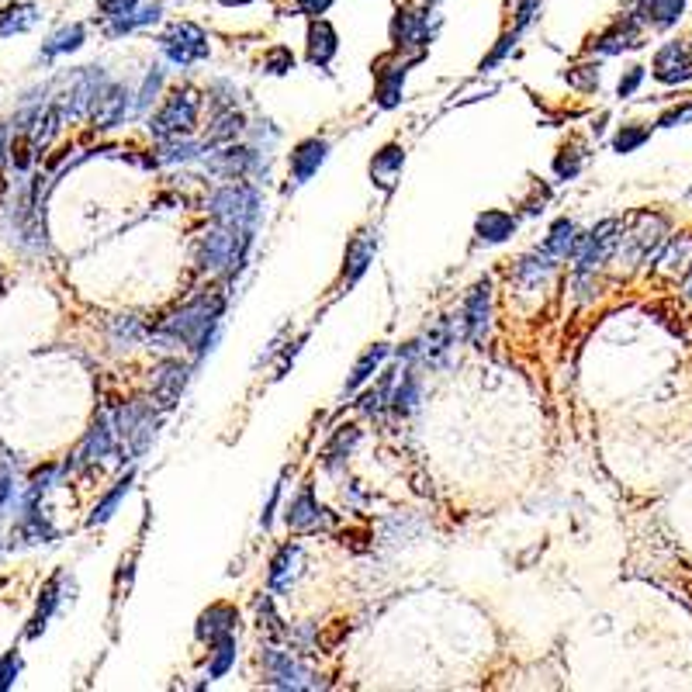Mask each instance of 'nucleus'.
<instances>
[{
	"instance_id": "nucleus-1",
	"label": "nucleus",
	"mask_w": 692,
	"mask_h": 692,
	"mask_svg": "<svg viewBox=\"0 0 692 692\" xmlns=\"http://www.w3.org/2000/svg\"><path fill=\"white\" fill-rule=\"evenodd\" d=\"M222 308H225L222 295H201V298H194L191 305L180 308L177 315H170V319L156 329V336L173 340V343H187L198 350V357H205V350H212V343H215Z\"/></svg>"
},
{
	"instance_id": "nucleus-2",
	"label": "nucleus",
	"mask_w": 692,
	"mask_h": 692,
	"mask_svg": "<svg viewBox=\"0 0 692 692\" xmlns=\"http://www.w3.org/2000/svg\"><path fill=\"white\" fill-rule=\"evenodd\" d=\"M208 212L222 225H229V229H253V222L260 215V191L250 184L218 187L212 198H208Z\"/></svg>"
},
{
	"instance_id": "nucleus-3",
	"label": "nucleus",
	"mask_w": 692,
	"mask_h": 692,
	"mask_svg": "<svg viewBox=\"0 0 692 692\" xmlns=\"http://www.w3.org/2000/svg\"><path fill=\"white\" fill-rule=\"evenodd\" d=\"M198 111H201L198 90L194 87L173 90V94L167 97V104L153 115L149 132H153L156 139H177V135H187L194 129V122H198Z\"/></svg>"
},
{
	"instance_id": "nucleus-4",
	"label": "nucleus",
	"mask_w": 692,
	"mask_h": 692,
	"mask_svg": "<svg viewBox=\"0 0 692 692\" xmlns=\"http://www.w3.org/2000/svg\"><path fill=\"white\" fill-rule=\"evenodd\" d=\"M163 52H167V59L173 66H191L208 56V39L198 25L180 21V25H173L170 32L163 35Z\"/></svg>"
},
{
	"instance_id": "nucleus-5",
	"label": "nucleus",
	"mask_w": 692,
	"mask_h": 692,
	"mask_svg": "<svg viewBox=\"0 0 692 692\" xmlns=\"http://www.w3.org/2000/svg\"><path fill=\"white\" fill-rule=\"evenodd\" d=\"M665 229L668 225L661 215H641L637 218V229L627 232V236H620V246H616V250L627 253L634 263H644L661 250V243H665Z\"/></svg>"
},
{
	"instance_id": "nucleus-6",
	"label": "nucleus",
	"mask_w": 692,
	"mask_h": 692,
	"mask_svg": "<svg viewBox=\"0 0 692 692\" xmlns=\"http://www.w3.org/2000/svg\"><path fill=\"white\" fill-rule=\"evenodd\" d=\"M616 232H620V225H616L613 218H606V222H599L589 236L578 239L575 253H578V270H582V274L603 267V263L613 257L616 246H620V236H616Z\"/></svg>"
},
{
	"instance_id": "nucleus-7",
	"label": "nucleus",
	"mask_w": 692,
	"mask_h": 692,
	"mask_svg": "<svg viewBox=\"0 0 692 692\" xmlns=\"http://www.w3.org/2000/svg\"><path fill=\"white\" fill-rule=\"evenodd\" d=\"M118 436L129 443V454L139 457L142 450L153 443V433H156V419L149 412V405L142 402H125V409L118 412Z\"/></svg>"
},
{
	"instance_id": "nucleus-8",
	"label": "nucleus",
	"mask_w": 692,
	"mask_h": 692,
	"mask_svg": "<svg viewBox=\"0 0 692 692\" xmlns=\"http://www.w3.org/2000/svg\"><path fill=\"white\" fill-rule=\"evenodd\" d=\"M115 433L118 430H111V419L108 416H97V423L90 426V433L84 436V443L77 447V454L66 461V475H73V471H80V468H87V464H97L101 457H108L111 450H115Z\"/></svg>"
},
{
	"instance_id": "nucleus-9",
	"label": "nucleus",
	"mask_w": 692,
	"mask_h": 692,
	"mask_svg": "<svg viewBox=\"0 0 692 692\" xmlns=\"http://www.w3.org/2000/svg\"><path fill=\"white\" fill-rule=\"evenodd\" d=\"M654 80L665 87H679L692 80V52L689 42H668L654 56Z\"/></svg>"
},
{
	"instance_id": "nucleus-10",
	"label": "nucleus",
	"mask_w": 692,
	"mask_h": 692,
	"mask_svg": "<svg viewBox=\"0 0 692 692\" xmlns=\"http://www.w3.org/2000/svg\"><path fill=\"white\" fill-rule=\"evenodd\" d=\"M488 315H492V284L478 281L464 302V333L471 343H481L488 333Z\"/></svg>"
},
{
	"instance_id": "nucleus-11",
	"label": "nucleus",
	"mask_w": 692,
	"mask_h": 692,
	"mask_svg": "<svg viewBox=\"0 0 692 692\" xmlns=\"http://www.w3.org/2000/svg\"><path fill=\"white\" fill-rule=\"evenodd\" d=\"M263 672H267V679H270V686H277V689H308L312 682H305L308 675H305V668L298 665L291 654H284V651H263Z\"/></svg>"
},
{
	"instance_id": "nucleus-12",
	"label": "nucleus",
	"mask_w": 692,
	"mask_h": 692,
	"mask_svg": "<svg viewBox=\"0 0 692 692\" xmlns=\"http://www.w3.org/2000/svg\"><path fill=\"white\" fill-rule=\"evenodd\" d=\"M184 385H187V367L180 360H163L153 371V402L160 409H173L180 402Z\"/></svg>"
},
{
	"instance_id": "nucleus-13",
	"label": "nucleus",
	"mask_w": 692,
	"mask_h": 692,
	"mask_svg": "<svg viewBox=\"0 0 692 692\" xmlns=\"http://www.w3.org/2000/svg\"><path fill=\"white\" fill-rule=\"evenodd\" d=\"M326 156H329V142L326 139L298 142L295 153H291V177H295V184L312 180V173H319V167L326 163Z\"/></svg>"
},
{
	"instance_id": "nucleus-14",
	"label": "nucleus",
	"mask_w": 692,
	"mask_h": 692,
	"mask_svg": "<svg viewBox=\"0 0 692 692\" xmlns=\"http://www.w3.org/2000/svg\"><path fill=\"white\" fill-rule=\"evenodd\" d=\"M129 90L125 87H104L101 97L94 101V125L97 129H115L129 115Z\"/></svg>"
},
{
	"instance_id": "nucleus-15",
	"label": "nucleus",
	"mask_w": 692,
	"mask_h": 692,
	"mask_svg": "<svg viewBox=\"0 0 692 692\" xmlns=\"http://www.w3.org/2000/svg\"><path fill=\"white\" fill-rule=\"evenodd\" d=\"M236 627H239V613H236V609L225 606V603L208 606L205 613H201V620H198V641L215 644V641H222V637L236 634Z\"/></svg>"
},
{
	"instance_id": "nucleus-16",
	"label": "nucleus",
	"mask_w": 692,
	"mask_h": 692,
	"mask_svg": "<svg viewBox=\"0 0 692 692\" xmlns=\"http://www.w3.org/2000/svg\"><path fill=\"white\" fill-rule=\"evenodd\" d=\"M405 66L409 63H395V59H378V104L381 108H395L402 101V84H405Z\"/></svg>"
},
{
	"instance_id": "nucleus-17",
	"label": "nucleus",
	"mask_w": 692,
	"mask_h": 692,
	"mask_svg": "<svg viewBox=\"0 0 692 692\" xmlns=\"http://www.w3.org/2000/svg\"><path fill=\"white\" fill-rule=\"evenodd\" d=\"M336 49H340V42H336V32L329 21L315 18L312 25H308V63L312 66H329L336 56Z\"/></svg>"
},
{
	"instance_id": "nucleus-18",
	"label": "nucleus",
	"mask_w": 692,
	"mask_h": 692,
	"mask_svg": "<svg viewBox=\"0 0 692 692\" xmlns=\"http://www.w3.org/2000/svg\"><path fill=\"white\" fill-rule=\"evenodd\" d=\"M641 45V25H637L634 18L620 21V25H613L609 32L599 35L596 42H592V49H599L603 56H616V52L623 49H637Z\"/></svg>"
},
{
	"instance_id": "nucleus-19",
	"label": "nucleus",
	"mask_w": 692,
	"mask_h": 692,
	"mask_svg": "<svg viewBox=\"0 0 692 692\" xmlns=\"http://www.w3.org/2000/svg\"><path fill=\"white\" fill-rule=\"evenodd\" d=\"M391 39H395L398 49H409V45H426L430 42V32H426V18L416 11H398L395 21H391Z\"/></svg>"
},
{
	"instance_id": "nucleus-20",
	"label": "nucleus",
	"mask_w": 692,
	"mask_h": 692,
	"mask_svg": "<svg viewBox=\"0 0 692 692\" xmlns=\"http://www.w3.org/2000/svg\"><path fill=\"white\" fill-rule=\"evenodd\" d=\"M402 163H405V149L391 142V146H385L371 160V180L381 187V191H391V187H395V180H398V173H402Z\"/></svg>"
},
{
	"instance_id": "nucleus-21",
	"label": "nucleus",
	"mask_w": 692,
	"mask_h": 692,
	"mask_svg": "<svg viewBox=\"0 0 692 692\" xmlns=\"http://www.w3.org/2000/svg\"><path fill=\"white\" fill-rule=\"evenodd\" d=\"M322 523V509L315 506V495H312V488H302V492L291 499V506H288V526L291 530H315V526Z\"/></svg>"
},
{
	"instance_id": "nucleus-22",
	"label": "nucleus",
	"mask_w": 692,
	"mask_h": 692,
	"mask_svg": "<svg viewBox=\"0 0 692 692\" xmlns=\"http://www.w3.org/2000/svg\"><path fill=\"white\" fill-rule=\"evenodd\" d=\"M682 11H686V0H644L641 4V14L644 21H651L654 28H672L675 21L682 18Z\"/></svg>"
},
{
	"instance_id": "nucleus-23",
	"label": "nucleus",
	"mask_w": 692,
	"mask_h": 692,
	"mask_svg": "<svg viewBox=\"0 0 692 692\" xmlns=\"http://www.w3.org/2000/svg\"><path fill=\"white\" fill-rule=\"evenodd\" d=\"M478 239L481 243H502L516 232V218L509 212H485L478 218Z\"/></svg>"
},
{
	"instance_id": "nucleus-24",
	"label": "nucleus",
	"mask_w": 692,
	"mask_h": 692,
	"mask_svg": "<svg viewBox=\"0 0 692 692\" xmlns=\"http://www.w3.org/2000/svg\"><path fill=\"white\" fill-rule=\"evenodd\" d=\"M63 578H66V575H56V578H52V582H49V585H45V589H42L39 609H35V616H32V627H28V637H32V641H35V637H39L42 630H45V623H49V616L56 613L59 599H63V596H59V585H63Z\"/></svg>"
},
{
	"instance_id": "nucleus-25",
	"label": "nucleus",
	"mask_w": 692,
	"mask_h": 692,
	"mask_svg": "<svg viewBox=\"0 0 692 692\" xmlns=\"http://www.w3.org/2000/svg\"><path fill=\"white\" fill-rule=\"evenodd\" d=\"M578 229H575V222H568V218H561L558 225L551 229V236H547V243H544V250L551 253L554 260H564L568 253H575L578 250Z\"/></svg>"
},
{
	"instance_id": "nucleus-26",
	"label": "nucleus",
	"mask_w": 692,
	"mask_h": 692,
	"mask_svg": "<svg viewBox=\"0 0 692 692\" xmlns=\"http://www.w3.org/2000/svg\"><path fill=\"white\" fill-rule=\"evenodd\" d=\"M246 129V118L239 115L236 108H229V111H218L215 115V125L208 129L205 135V149L208 146H218V142H229V139H236L239 132Z\"/></svg>"
},
{
	"instance_id": "nucleus-27",
	"label": "nucleus",
	"mask_w": 692,
	"mask_h": 692,
	"mask_svg": "<svg viewBox=\"0 0 692 692\" xmlns=\"http://www.w3.org/2000/svg\"><path fill=\"white\" fill-rule=\"evenodd\" d=\"M35 21H39V7L35 4L7 7V11H0V39H7V35H14V32H28Z\"/></svg>"
},
{
	"instance_id": "nucleus-28",
	"label": "nucleus",
	"mask_w": 692,
	"mask_h": 692,
	"mask_svg": "<svg viewBox=\"0 0 692 692\" xmlns=\"http://www.w3.org/2000/svg\"><path fill=\"white\" fill-rule=\"evenodd\" d=\"M302 561V547L288 544L281 554L274 558V568H270V589H284V585L295 578V564Z\"/></svg>"
},
{
	"instance_id": "nucleus-29",
	"label": "nucleus",
	"mask_w": 692,
	"mask_h": 692,
	"mask_svg": "<svg viewBox=\"0 0 692 692\" xmlns=\"http://www.w3.org/2000/svg\"><path fill=\"white\" fill-rule=\"evenodd\" d=\"M80 45H84V25H70V28H63V32H56L49 42L42 45V59H45V63H49V59L63 56V52L80 49Z\"/></svg>"
},
{
	"instance_id": "nucleus-30",
	"label": "nucleus",
	"mask_w": 692,
	"mask_h": 692,
	"mask_svg": "<svg viewBox=\"0 0 692 692\" xmlns=\"http://www.w3.org/2000/svg\"><path fill=\"white\" fill-rule=\"evenodd\" d=\"M551 267H554V257H551L547 250H540V253H533V257H523V260H519L516 281H519V284H540L547 274H551Z\"/></svg>"
},
{
	"instance_id": "nucleus-31",
	"label": "nucleus",
	"mask_w": 692,
	"mask_h": 692,
	"mask_svg": "<svg viewBox=\"0 0 692 692\" xmlns=\"http://www.w3.org/2000/svg\"><path fill=\"white\" fill-rule=\"evenodd\" d=\"M388 357V343H378V346H371V350L364 353V357L357 360V367H353V374H350V381H346V391H353V388H360L364 385L367 378H371L374 371L381 367V360Z\"/></svg>"
},
{
	"instance_id": "nucleus-32",
	"label": "nucleus",
	"mask_w": 692,
	"mask_h": 692,
	"mask_svg": "<svg viewBox=\"0 0 692 692\" xmlns=\"http://www.w3.org/2000/svg\"><path fill=\"white\" fill-rule=\"evenodd\" d=\"M416 405H419V378L412 371H405L402 385L391 391V409H395L398 416H409V412H416Z\"/></svg>"
},
{
	"instance_id": "nucleus-33",
	"label": "nucleus",
	"mask_w": 692,
	"mask_h": 692,
	"mask_svg": "<svg viewBox=\"0 0 692 692\" xmlns=\"http://www.w3.org/2000/svg\"><path fill=\"white\" fill-rule=\"evenodd\" d=\"M160 11H163L160 4H149V7H142V11L135 7L132 14L111 21L108 35H125V32H135V28H142V25H153V21H160Z\"/></svg>"
},
{
	"instance_id": "nucleus-34",
	"label": "nucleus",
	"mask_w": 692,
	"mask_h": 692,
	"mask_svg": "<svg viewBox=\"0 0 692 692\" xmlns=\"http://www.w3.org/2000/svg\"><path fill=\"white\" fill-rule=\"evenodd\" d=\"M374 239L371 236H364V239H353L350 243V250H346V267H350V274H346V281H357L360 274L367 270V263H371L374 257Z\"/></svg>"
},
{
	"instance_id": "nucleus-35",
	"label": "nucleus",
	"mask_w": 692,
	"mask_h": 692,
	"mask_svg": "<svg viewBox=\"0 0 692 692\" xmlns=\"http://www.w3.org/2000/svg\"><path fill=\"white\" fill-rule=\"evenodd\" d=\"M129 488H132V471H129V475H125L122 481H118V485H115V488H111V492H108V495H104V502H101V506H97V509H94V516H90V519H87V526H97V523H108V519H111V513H115V509H118V502H122V499H125V495H129Z\"/></svg>"
},
{
	"instance_id": "nucleus-36",
	"label": "nucleus",
	"mask_w": 692,
	"mask_h": 692,
	"mask_svg": "<svg viewBox=\"0 0 692 692\" xmlns=\"http://www.w3.org/2000/svg\"><path fill=\"white\" fill-rule=\"evenodd\" d=\"M212 648L215 651H212V665H208V679H222V675L232 668V661H236V634L215 641Z\"/></svg>"
},
{
	"instance_id": "nucleus-37",
	"label": "nucleus",
	"mask_w": 692,
	"mask_h": 692,
	"mask_svg": "<svg viewBox=\"0 0 692 692\" xmlns=\"http://www.w3.org/2000/svg\"><path fill=\"white\" fill-rule=\"evenodd\" d=\"M253 167H257V153L253 149H246V146H232V149H225L222 153V160H218V170L222 173H236V177H243V173H250Z\"/></svg>"
},
{
	"instance_id": "nucleus-38",
	"label": "nucleus",
	"mask_w": 692,
	"mask_h": 692,
	"mask_svg": "<svg viewBox=\"0 0 692 692\" xmlns=\"http://www.w3.org/2000/svg\"><path fill=\"white\" fill-rule=\"evenodd\" d=\"M357 440H360V430H353V426H346V430L336 433V440L326 447V468H336V464H340L343 457L350 454L353 443H357Z\"/></svg>"
},
{
	"instance_id": "nucleus-39",
	"label": "nucleus",
	"mask_w": 692,
	"mask_h": 692,
	"mask_svg": "<svg viewBox=\"0 0 692 692\" xmlns=\"http://www.w3.org/2000/svg\"><path fill=\"white\" fill-rule=\"evenodd\" d=\"M111 336H115L118 343H135V340H142L146 336V326H142L139 319H132V315H118L115 322H111Z\"/></svg>"
},
{
	"instance_id": "nucleus-40",
	"label": "nucleus",
	"mask_w": 692,
	"mask_h": 692,
	"mask_svg": "<svg viewBox=\"0 0 692 692\" xmlns=\"http://www.w3.org/2000/svg\"><path fill=\"white\" fill-rule=\"evenodd\" d=\"M651 139V129H637V125H623L620 135L613 139V149L616 153H634L637 146H644V142Z\"/></svg>"
},
{
	"instance_id": "nucleus-41",
	"label": "nucleus",
	"mask_w": 692,
	"mask_h": 692,
	"mask_svg": "<svg viewBox=\"0 0 692 692\" xmlns=\"http://www.w3.org/2000/svg\"><path fill=\"white\" fill-rule=\"evenodd\" d=\"M564 80H568L571 87H578L589 94V90L599 87V66H575V70L564 73Z\"/></svg>"
},
{
	"instance_id": "nucleus-42",
	"label": "nucleus",
	"mask_w": 692,
	"mask_h": 692,
	"mask_svg": "<svg viewBox=\"0 0 692 692\" xmlns=\"http://www.w3.org/2000/svg\"><path fill=\"white\" fill-rule=\"evenodd\" d=\"M291 66H295V56H291V49H284V45H277V49H270L267 56H263V70L274 73V77L288 73Z\"/></svg>"
},
{
	"instance_id": "nucleus-43",
	"label": "nucleus",
	"mask_w": 692,
	"mask_h": 692,
	"mask_svg": "<svg viewBox=\"0 0 692 692\" xmlns=\"http://www.w3.org/2000/svg\"><path fill=\"white\" fill-rule=\"evenodd\" d=\"M388 402H391V374H385V378H381V385L374 391H367L364 402H360V409H364V412H381Z\"/></svg>"
},
{
	"instance_id": "nucleus-44",
	"label": "nucleus",
	"mask_w": 692,
	"mask_h": 692,
	"mask_svg": "<svg viewBox=\"0 0 692 692\" xmlns=\"http://www.w3.org/2000/svg\"><path fill=\"white\" fill-rule=\"evenodd\" d=\"M18 672H21V654L18 651H7L4 658H0V692L14 686Z\"/></svg>"
},
{
	"instance_id": "nucleus-45",
	"label": "nucleus",
	"mask_w": 692,
	"mask_h": 692,
	"mask_svg": "<svg viewBox=\"0 0 692 692\" xmlns=\"http://www.w3.org/2000/svg\"><path fill=\"white\" fill-rule=\"evenodd\" d=\"M689 253H692V239H682V243H672V250L661 257V263H665V270H675L689 260Z\"/></svg>"
},
{
	"instance_id": "nucleus-46",
	"label": "nucleus",
	"mask_w": 692,
	"mask_h": 692,
	"mask_svg": "<svg viewBox=\"0 0 692 692\" xmlns=\"http://www.w3.org/2000/svg\"><path fill=\"white\" fill-rule=\"evenodd\" d=\"M160 87H163V70H153L146 77V84H142V90H139V101H135V104H139V111L149 108V101L160 94Z\"/></svg>"
},
{
	"instance_id": "nucleus-47",
	"label": "nucleus",
	"mask_w": 692,
	"mask_h": 692,
	"mask_svg": "<svg viewBox=\"0 0 692 692\" xmlns=\"http://www.w3.org/2000/svg\"><path fill=\"white\" fill-rule=\"evenodd\" d=\"M135 7H139V0H101V14L104 18H125V14H132Z\"/></svg>"
},
{
	"instance_id": "nucleus-48",
	"label": "nucleus",
	"mask_w": 692,
	"mask_h": 692,
	"mask_svg": "<svg viewBox=\"0 0 692 692\" xmlns=\"http://www.w3.org/2000/svg\"><path fill=\"white\" fill-rule=\"evenodd\" d=\"M686 122H692V104H682V108H672V111H665V115L658 118L661 129H675V125H686Z\"/></svg>"
},
{
	"instance_id": "nucleus-49",
	"label": "nucleus",
	"mask_w": 692,
	"mask_h": 692,
	"mask_svg": "<svg viewBox=\"0 0 692 692\" xmlns=\"http://www.w3.org/2000/svg\"><path fill=\"white\" fill-rule=\"evenodd\" d=\"M578 163H582V153H575V149H571V156H568V149H561V156L554 160V170H558V177H575Z\"/></svg>"
},
{
	"instance_id": "nucleus-50",
	"label": "nucleus",
	"mask_w": 692,
	"mask_h": 692,
	"mask_svg": "<svg viewBox=\"0 0 692 692\" xmlns=\"http://www.w3.org/2000/svg\"><path fill=\"white\" fill-rule=\"evenodd\" d=\"M516 28H513V35H502V42L499 45H495V52H492V56H488V59H481V70H492V66L495 63H502V59H506V52L509 49H513V45H516Z\"/></svg>"
},
{
	"instance_id": "nucleus-51",
	"label": "nucleus",
	"mask_w": 692,
	"mask_h": 692,
	"mask_svg": "<svg viewBox=\"0 0 692 692\" xmlns=\"http://www.w3.org/2000/svg\"><path fill=\"white\" fill-rule=\"evenodd\" d=\"M641 80H644V66H630L627 77H620V84H616V94H620V97H630L637 87H641Z\"/></svg>"
},
{
	"instance_id": "nucleus-52",
	"label": "nucleus",
	"mask_w": 692,
	"mask_h": 692,
	"mask_svg": "<svg viewBox=\"0 0 692 692\" xmlns=\"http://www.w3.org/2000/svg\"><path fill=\"white\" fill-rule=\"evenodd\" d=\"M295 4H298V11H302V14H312V18H319V14L329 11V4H333V0H295Z\"/></svg>"
},
{
	"instance_id": "nucleus-53",
	"label": "nucleus",
	"mask_w": 692,
	"mask_h": 692,
	"mask_svg": "<svg viewBox=\"0 0 692 692\" xmlns=\"http://www.w3.org/2000/svg\"><path fill=\"white\" fill-rule=\"evenodd\" d=\"M14 492V485H11V471L7 468H0V506L7 502V495Z\"/></svg>"
},
{
	"instance_id": "nucleus-54",
	"label": "nucleus",
	"mask_w": 692,
	"mask_h": 692,
	"mask_svg": "<svg viewBox=\"0 0 692 692\" xmlns=\"http://www.w3.org/2000/svg\"><path fill=\"white\" fill-rule=\"evenodd\" d=\"M4 153H11V149H7V129L0 125V160H4Z\"/></svg>"
},
{
	"instance_id": "nucleus-55",
	"label": "nucleus",
	"mask_w": 692,
	"mask_h": 692,
	"mask_svg": "<svg viewBox=\"0 0 692 692\" xmlns=\"http://www.w3.org/2000/svg\"><path fill=\"white\" fill-rule=\"evenodd\" d=\"M218 4H225V7H236V4H253V0H218Z\"/></svg>"
},
{
	"instance_id": "nucleus-56",
	"label": "nucleus",
	"mask_w": 692,
	"mask_h": 692,
	"mask_svg": "<svg viewBox=\"0 0 692 692\" xmlns=\"http://www.w3.org/2000/svg\"><path fill=\"white\" fill-rule=\"evenodd\" d=\"M686 295H689V298H692V274H689V277H686Z\"/></svg>"
}]
</instances>
